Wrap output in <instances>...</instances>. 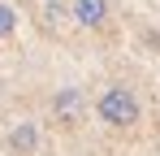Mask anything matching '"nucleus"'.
I'll return each instance as SVG.
<instances>
[{
	"label": "nucleus",
	"instance_id": "obj_1",
	"mask_svg": "<svg viewBox=\"0 0 160 156\" xmlns=\"http://www.w3.org/2000/svg\"><path fill=\"white\" fill-rule=\"evenodd\" d=\"M95 113H100V122L112 130H130L138 122V100H134L130 87H108L104 96L95 100Z\"/></svg>",
	"mask_w": 160,
	"mask_h": 156
},
{
	"label": "nucleus",
	"instance_id": "obj_2",
	"mask_svg": "<svg viewBox=\"0 0 160 156\" xmlns=\"http://www.w3.org/2000/svg\"><path fill=\"white\" fill-rule=\"evenodd\" d=\"M82 113H87V96H82L78 87H61L52 96V117L56 122H65V126H78Z\"/></svg>",
	"mask_w": 160,
	"mask_h": 156
},
{
	"label": "nucleus",
	"instance_id": "obj_3",
	"mask_svg": "<svg viewBox=\"0 0 160 156\" xmlns=\"http://www.w3.org/2000/svg\"><path fill=\"white\" fill-rule=\"evenodd\" d=\"M69 18L78 26H87V30H95V26L108 22V0H74L69 4Z\"/></svg>",
	"mask_w": 160,
	"mask_h": 156
},
{
	"label": "nucleus",
	"instance_id": "obj_4",
	"mask_svg": "<svg viewBox=\"0 0 160 156\" xmlns=\"http://www.w3.org/2000/svg\"><path fill=\"white\" fill-rule=\"evenodd\" d=\"M4 143H9L13 156H35V152H39V126H35V122H18V126L9 130Z\"/></svg>",
	"mask_w": 160,
	"mask_h": 156
},
{
	"label": "nucleus",
	"instance_id": "obj_5",
	"mask_svg": "<svg viewBox=\"0 0 160 156\" xmlns=\"http://www.w3.org/2000/svg\"><path fill=\"white\" fill-rule=\"evenodd\" d=\"M13 30H18V13H13V9L0 0V39H9Z\"/></svg>",
	"mask_w": 160,
	"mask_h": 156
}]
</instances>
